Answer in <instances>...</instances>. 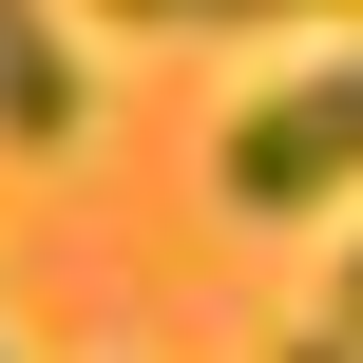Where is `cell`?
<instances>
[{
    "instance_id": "cell-1",
    "label": "cell",
    "mask_w": 363,
    "mask_h": 363,
    "mask_svg": "<svg viewBox=\"0 0 363 363\" xmlns=\"http://www.w3.org/2000/svg\"><path fill=\"white\" fill-rule=\"evenodd\" d=\"M211 191L268 211V230H287V211H345V191H363V38H345V57H306V77H268V96L230 115Z\"/></svg>"
},
{
    "instance_id": "cell-2",
    "label": "cell",
    "mask_w": 363,
    "mask_h": 363,
    "mask_svg": "<svg viewBox=\"0 0 363 363\" xmlns=\"http://www.w3.org/2000/svg\"><path fill=\"white\" fill-rule=\"evenodd\" d=\"M96 134V77H77V38L38 19V0H0V153H77Z\"/></svg>"
},
{
    "instance_id": "cell-3",
    "label": "cell",
    "mask_w": 363,
    "mask_h": 363,
    "mask_svg": "<svg viewBox=\"0 0 363 363\" xmlns=\"http://www.w3.org/2000/svg\"><path fill=\"white\" fill-rule=\"evenodd\" d=\"M134 38H268V19H363V0H96Z\"/></svg>"
},
{
    "instance_id": "cell-4",
    "label": "cell",
    "mask_w": 363,
    "mask_h": 363,
    "mask_svg": "<svg viewBox=\"0 0 363 363\" xmlns=\"http://www.w3.org/2000/svg\"><path fill=\"white\" fill-rule=\"evenodd\" d=\"M325 325H345V345H363V230H345V306H325Z\"/></svg>"
},
{
    "instance_id": "cell-5",
    "label": "cell",
    "mask_w": 363,
    "mask_h": 363,
    "mask_svg": "<svg viewBox=\"0 0 363 363\" xmlns=\"http://www.w3.org/2000/svg\"><path fill=\"white\" fill-rule=\"evenodd\" d=\"M287 363H363V345H345V325H306V345H287Z\"/></svg>"
}]
</instances>
